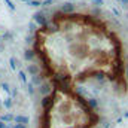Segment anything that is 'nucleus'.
<instances>
[{"label":"nucleus","mask_w":128,"mask_h":128,"mask_svg":"<svg viewBox=\"0 0 128 128\" xmlns=\"http://www.w3.org/2000/svg\"><path fill=\"white\" fill-rule=\"evenodd\" d=\"M36 46L49 73L61 82L103 76L122 91L127 90L122 43L97 16L58 15L37 32Z\"/></svg>","instance_id":"f257e3e1"},{"label":"nucleus","mask_w":128,"mask_h":128,"mask_svg":"<svg viewBox=\"0 0 128 128\" xmlns=\"http://www.w3.org/2000/svg\"><path fill=\"white\" fill-rule=\"evenodd\" d=\"M97 115L84 98L67 86L57 88L49 97L43 115V128H92Z\"/></svg>","instance_id":"f03ea898"}]
</instances>
